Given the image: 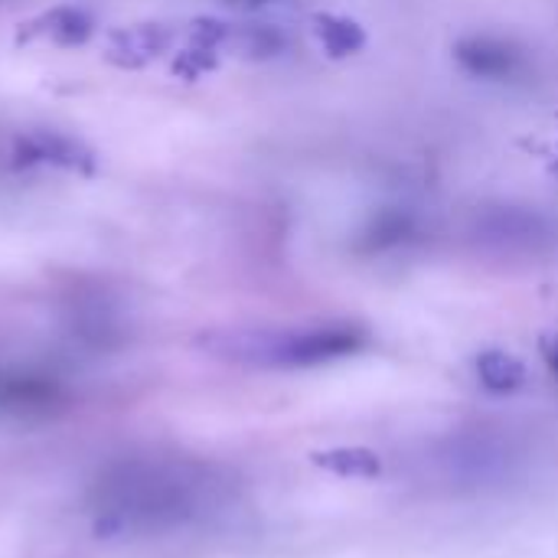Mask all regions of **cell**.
<instances>
[{"label":"cell","mask_w":558,"mask_h":558,"mask_svg":"<svg viewBox=\"0 0 558 558\" xmlns=\"http://www.w3.org/2000/svg\"><path fill=\"white\" fill-rule=\"evenodd\" d=\"M226 481L190 458H128L92 487V513L105 536H150L186 526L219 507Z\"/></svg>","instance_id":"obj_1"},{"label":"cell","mask_w":558,"mask_h":558,"mask_svg":"<svg viewBox=\"0 0 558 558\" xmlns=\"http://www.w3.org/2000/svg\"><path fill=\"white\" fill-rule=\"evenodd\" d=\"M199 347L226 363L294 369L353 356L366 347V333L353 324H327L311 330H216L199 337Z\"/></svg>","instance_id":"obj_2"},{"label":"cell","mask_w":558,"mask_h":558,"mask_svg":"<svg viewBox=\"0 0 558 558\" xmlns=\"http://www.w3.org/2000/svg\"><path fill=\"white\" fill-rule=\"evenodd\" d=\"M458 65L484 82H513L526 72V56L497 36H468L454 46Z\"/></svg>","instance_id":"obj_3"},{"label":"cell","mask_w":558,"mask_h":558,"mask_svg":"<svg viewBox=\"0 0 558 558\" xmlns=\"http://www.w3.org/2000/svg\"><path fill=\"white\" fill-rule=\"evenodd\" d=\"M13 160H16V167H59L69 173L95 170L92 150L59 131H29V134L16 137Z\"/></svg>","instance_id":"obj_4"},{"label":"cell","mask_w":558,"mask_h":558,"mask_svg":"<svg viewBox=\"0 0 558 558\" xmlns=\"http://www.w3.org/2000/svg\"><path fill=\"white\" fill-rule=\"evenodd\" d=\"M170 46V29L160 23H134L124 29H114L108 36L105 56L121 65V69H141L150 59H157L160 52H167Z\"/></svg>","instance_id":"obj_5"},{"label":"cell","mask_w":558,"mask_h":558,"mask_svg":"<svg viewBox=\"0 0 558 558\" xmlns=\"http://www.w3.org/2000/svg\"><path fill=\"white\" fill-rule=\"evenodd\" d=\"M26 39H46L56 46H82L92 36V20L78 7H56L29 23Z\"/></svg>","instance_id":"obj_6"},{"label":"cell","mask_w":558,"mask_h":558,"mask_svg":"<svg viewBox=\"0 0 558 558\" xmlns=\"http://www.w3.org/2000/svg\"><path fill=\"white\" fill-rule=\"evenodd\" d=\"M415 232H418V219L409 209L392 206V209L376 213L366 222V229L360 235V245H363V252H389V248L405 245Z\"/></svg>","instance_id":"obj_7"},{"label":"cell","mask_w":558,"mask_h":558,"mask_svg":"<svg viewBox=\"0 0 558 558\" xmlns=\"http://www.w3.org/2000/svg\"><path fill=\"white\" fill-rule=\"evenodd\" d=\"M484 222L494 239L507 242H539L549 235V219L530 209H494Z\"/></svg>","instance_id":"obj_8"},{"label":"cell","mask_w":558,"mask_h":558,"mask_svg":"<svg viewBox=\"0 0 558 558\" xmlns=\"http://www.w3.org/2000/svg\"><path fill=\"white\" fill-rule=\"evenodd\" d=\"M314 464L337 474V477H379L383 461L369 448H333V451H317Z\"/></svg>","instance_id":"obj_9"},{"label":"cell","mask_w":558,"mask_h":558,"mask_svg":"<svg viewBox=\"0 0 558 558\" xmlns=\"http://www.w3.org/2000/svg\"><path fill=\"white\" fill-rule=\"evenodd\" d=\"M477 376L490 392H513L526 383V366L504 350H487L477 356Z\"/></svg>","instance_id":"obj_10"},{"label":"cell","mask_w":558,"mask_h":558,"mask_svg":"<svg viewBox=\"0 0 558 558\" xmlns=\"http://www.w3.org/2000/svg\"><path fill=\"white\" fill-rule=\"evenodd\" d=\"M350 33H356L353 23H333V20H320V36L330 49L337 52H350L353 46H360L363 39H350Z\"/></svg>","instance_id":"obj_11"},{"label":"cell","mask_w":558,"mask_h":558,"mask_svg":"<svg viewBox=\"0 0 558 558\" xmlns=\"http://www.w3.org/2000/svg\"><path fill=\"white\" fill-rule=\"evenodd\" d=\"M235 10H265V7H275V3H284V0H222Z\"/></svg>","instance_id":"obj_12"},{"label":"cell","mask_w":558,"mask_h":558,"mask_svg":"<svg viewBox=\"0 0 558 558\" xmlns=\"http://www.w3.org/2000/svg\"><path fill=\"white\" fill-rule=\"evenodd\" d=\"M549 366H553V373L558 376V337L556 343H553V350H549Z\"/></svg>","instance_id":"obj_13"}]
</instances>
